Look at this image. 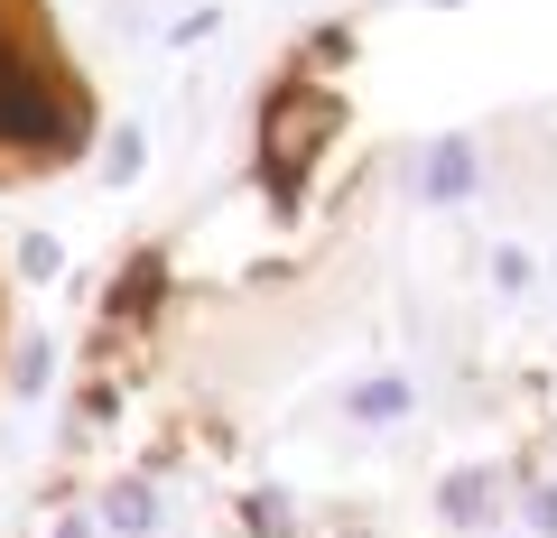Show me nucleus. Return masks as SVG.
<instances>
[{
  "mask_svg": "<svg viewBox=\"0 0 557 538\" xmlns=\"http://www.w3.org/2000/svg\"><path fill=\"white\" fill-rule=\"evenodd\" d=\"M94 84L65 47L47 0H0V196L84 167L94 149ZM0 353H10V279H0Z\"/></svg>",
  "mask_w": 557,
  "mask_h": 538,
  "instance_id": "f257e3e1",
  "label": "nucleus"
},
{
  "mask_svg": "<svg viewBox=\"0 0 557 538\" xmlns=\"http://www.w3.org/2000/svg\"><path fill=\"white\" fill-rule=\"evenodd\" d=\"M428 196H474V140H437L428 149Z\"/></svg>",
  "mask_w": 557,
  "mask_h": 538,
  "instance_id": "f03ea898",
  "label": "nucleus"
}]
</instances>
